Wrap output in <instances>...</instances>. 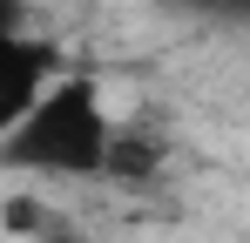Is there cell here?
<instances>
[{
  "label": "cell",
  "mask_w": 250,
  "mask_h": 243,
  "mask_svg": "<svg viewBox=\"0 0 250 243\" xmlns=\"http://www.w3.org/2000/svg\"><path fill=\"white\" fill-rule=\"evenodd\" d=\"M176 7H189L203 20H223V27H244L250 20V0H176Z\"/></svg>",
  "instance_id": "obj_4"
},
{
  "label": "cell",
  "mask_w": 250,
  "mask_h": 243,
  "mask_svg": "<svg viewBox=\"0 0 250 243\" xmlns=\"http://www.w3.org/2000/svg\"><path fill=\"white\" fill-rule=\"evenodd\" d=\"M0 54H7V115L0 122L27 115L47 88L68 75V68H61V47L47 34H27V27H21V34H0Z\"/></svg>",
  "instance_id": "obj_2"
},
{
  "label": "cell",
  "mask_w": 250,
  "mask_h": 243,
  "mask_svg": "<svg viewBox=\"0 0 250 243\" xmlns=\"http://www.w3.org/2000/svg\"><path fill=\"white\" fill-rule=\"evenodd\" d=\"M163 169V142L149 135V128H115V149H108V169H102V182H149Z\"/></svg>",
  "instance_id": "obj_3"
},
{
  "label": "cell",
  "mask_w": 250,
  "mask_h": 243,
  "mask_svg": "<svg viewBox=\"0 0 250 243\" xmlns=\"http://www.w3.org/2000/svg\"><path fill=\"white\" fill-rule=\"evenodd\" d=\"M115 128H122V122L108 115L102 81L82 75V68H68L27 115L0 122V169L47 176V182H54V176H61V182H95V176L108 169Z\"/></svg>",
  "instance_id": "obj_1"
}]
</instances>
